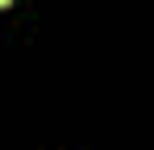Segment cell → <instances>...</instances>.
<instances>
[{
	"label": "cell",
	"mask_w": 154,
	"mask_h": 150,
	"mask_svg": "<svg viewBox=\"0 0 154 150\" xmlns=\"http://www.w3.org/2000/svg\"><path fill=\"white\" fill-rule=\"evenodd\" d=\"M0 4H8V0H0Z\"/></svg>",
	"instance_id": "cell-1"
}]
</instances>
